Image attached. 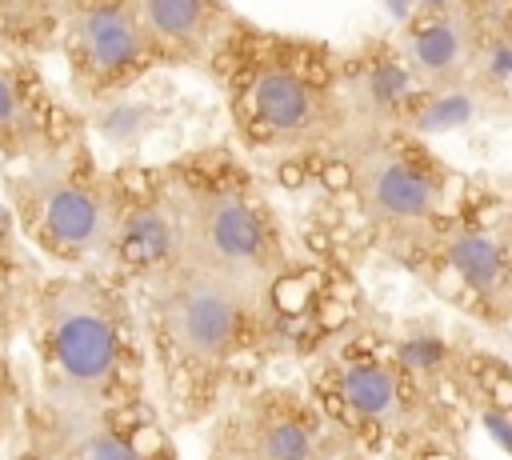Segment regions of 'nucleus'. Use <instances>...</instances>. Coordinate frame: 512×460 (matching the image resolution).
<instances>
[{"instance_id": "1", "label": "nucleus", "mask_w": 512, "mask_h": 460, "mask_svg": "<svg viewBox=\"0 0 512 460\" xmlns=\"http://www.w3.org/2000/svg\"><path fill=\"white\" fill-rule=\"evenodd\" d=\"M28 396L52 408H148V348L132 288L108 272L36 276L24 300Z\"/></svg>"}, {"instance_id": "2", "label": "nucleus", "mask_w": 512, "mask_h": 460, "mask_svg": "<svg viewBox=\"0 0 512 460\" xmlns=\"http://www.w3.org/2000/svg\"><path fill=\"white\" fill-rule=\"evenodd\" d=\"M136 296L148 368L176 420L216 412L228 388L276 344V304L268 292L176 264Z\"/></svg>"}, {"instance_id": "3", "label": "nucleus", "mask_w": 512, "mask_h": 460, "mask_svg": "<svg viewBox=\"0 0 512 460\" xmlns=\"http://www.w3.org/2000/svg\"><path fill=\"white\" fill-rule=\"evenodd\" d=\"M452 388L404 368L392 336L352 328L308 372V396L352 440L396 460H424L456 444Z\"/></svg>"}, {"instance_id": "4", "label": "nucleus", "mask_w": 512, "mask_h": 460, "mask_svg": "<svg viewBox=\"0 0 512 460\" xmlns=\"http://www.w3.org/2000/svg\"><path fill=\"white\" fill-rule=\"evenodd\" d=\"M176 212L184 264L276 296L288 272L284 232L244 176L184 172L164 180Z\"/></svg>"}, {"instance_id": "5", "label": "nucleus", "mask_w": 512, "mask_h": 460, "mask_svg": "<svg viewBox=\"0 0 512 460\" xmlns=\"http://www.w3.org/2000/svg\"><path fill=\"white\" fill-rule=\"evenodd\" d=\"M16 232L64 272H104L120 208V184L76 168L68 156L36 152L8 184Z\"/></svg>"}, {"instance_id": "6", "label": "nucleus", "mask_w": 512, "mask_h": 460, "mask_svg": "<svg viewBox=\"0 0 512 460\" xmlns=\"http://www.w3.org/2000/svg\"><path fill=\"white\" fill-rule=\"evenodd\" d=\"M344 160L360 216L392 244L432 248L444 224V176L436 164L420 148L384 132H360Z\"/></svg>"}, {"instance_id": "7", "label": "nucleus", "mask_w": 512, "mask_h": 460, "mask_svg": "<svg viewBox=\"0 0 512 460\" xmlns=\"http://www.w3.org/2000/svg\"><path fill=\"white\" fill-rule=\"evenodd\" d=\"M340 444H352L308 392L264 384L236 396L220 412L212 448L232 460H332Z\"/></svg>"}, {"instance_id": "8", "label": "nucleus", "mask_w": 512, "mask_h": 460, "mask_svg": "<svg viewBox=\"0 0 512 460\" xmlns=\"http://www.w3.org/2000/svg\"><path fill=\"white\" fill-rule=\"evenodd\" d=\"M12 452L16 460H176L168 432L148 408L80 412L52 408L32 396Z\"/></svg>"}, {"instance_id": "9", "label": "nucleus", "mask_w": 512, "mask_h": 460, "mask_svg": "<svg viewBox=\"0 0 512 460\" xmlns=\"http://www.w3.org/2000/svg\"><path fill=\"white\" fill-rule=\"evenodd\" d=\"M236 108L244 128L272 144H308L344 124L340 96L284 56H264L244 72Z\"/></svg>"}, {"instance_id": "10", "label": "nucleus", "mask_w": 512, "mask_h": 460, "mask_svg": "<svg viewBox=\"0 0 512 460\" xmlns=\"http://www.w3.org/2000/svg\"><path fill=\"white\" fill-rule=\"evenodd\" d=\"M184 264L180 252V228L172 200L164 184L128 192L120 188V208H116V228H112V252H108V276H116L124 288L140 292L144 284L160 280Z\"/></svg>"}, {"instance_id": "11", "label": "nucleus", "mask_w": 512, "mask_h": 460, "mask_svg": "<svg viewBox=\"0 0 512 460\" xmlns=\"http://www.w3.org/2000/svg\"><path fill=\"white\" fill-rule=\"evenodd\" d=\"M432 252L452 288L476 308V316L504 324L512 320V244L472 220H444Z\"/></svg>"}, {"instance_id": "12", "label": "nucleus", "mask_w": 512, "mask_h": 460, "mask_svg": "<svg viewBox=\"0 0 512 460\" xmlns=\"http://www.w3.org/2000/svg\"><path fill=\"white\" fill-rule=\"evenodd\" d=\"M484 56V20L472 4H448L400 32V64L420 88H444L472 76Z\"/></svg>"}, {"instance_id": "13", "label": "nucleus", "mask_w": 512, "mask_h": 460, "mask_svg": "<svg viewBox=\"0 0 512 460\" xmlns=\"http://www.w3.org/2000/svg\"><path fill=\"white\" fill-rule=\"evenodd\" d=\"M72 52L84 76H92L104 92L132 80L148 60L152 48L144 28L132 12V0H88L72 16Z\"/></svg>"}, {"instance_id": "14", "label": "nucleus", "mask_w": 512, "mask_h": 460, "mask_svg": "<svg viewBox=\"0 0 512 460\" xmlns=\"http://www.w3.org/2000/svg\"><path fill=\"white\" fill-rule=\"evenodd\" d=\"M152 56H204L224 32L220 0H132Z\"/></svg>"}, {"instance_id": "15", "label": "nucleus", "mask_w": 512, "mask_h": 460, "mask_svg": "<svg viewBox=\"0 0 512 460\" xmlns=\"http://www.w3.org/2000/svg\"><path fill=\"white\" fill-rule=\"evenodd\" d=\"M0 140H12L16 152L32 156L28 148H36L40 140V116L32 108V92L20 80V72L0 68Z\"/></svg>"}, {"instance_id": "16", "label": "nucleus", "mask_w": 512, "mask_h": 460, "mask_svg": "<svg viewBox=\"0 0 512 460\" xmlns=\"http://www.w3.org/2000/svg\"><path fill=\"white\" fill-rule=\"evenodd\" d=\"M28 392H32L28 376H20L16 360L0 344V452H8L16 432H20V420H24V408H28Z\"/></svg>"}, {"instance_id": "17", "label": "nucleus", "mask_w": 512, "mask_h": 460, "mask_svg": "<svg viewBox=\"0 0 512 460\" xmlns=\"http://www.w3.org/2000/svg\"><path fill=\"white\" fill-rule=\"evenodd\" d=\"M32 280L36 276L28 272V260L0 256V344L20 328V316H24V300H28Z\"/></svg>"}, {"instance_id": "18", "label": "nucleus", "mask_w": 512, "mask_h": 460, "mask_svg": "<svg viewBox=\"0 0 512 460\" xmlns=\"http://www.w3.org/2000/svg\"><path fill=\"white\" fill-rule=\"evenodd\" d=\"M0 256H12V260H24V248H20V232H16V220H12V208L0 200Z\"/></svg>"}, {"instance_id": "19", "label": "nucleus", "mask_w": 512, "mask_h": 460, "mask_svg": "<svg viewBox=\"0 0 512 460\" xmlns=\"http://www.w3.org/2000/svg\"><path fill=\"white\" fill-rule=\"evenodd\" d=\"M208 460H232V456H224L220 448H208Z\"/></svg>"}]
</instances>
